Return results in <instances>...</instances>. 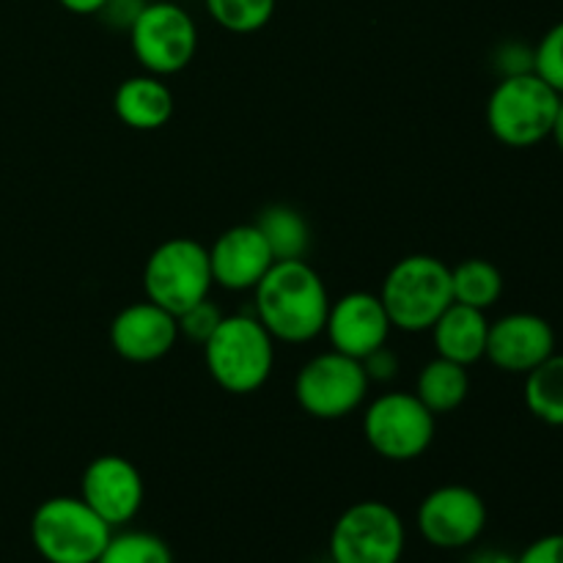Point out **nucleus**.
I'll list each match as a JSON object with an SVG mask.
<instances>
[{
  "label": "nucleus",
  "instance_id": "nucleus-1",
  "mask_svg": "<svg viewBox=\"0 0 563 563\" xmlns=\"http://www.w3.org/2000/svg\"><path fill=\"white\" fill-rule=\"evenodd\" d=\"M253 291H256L253 317L267 328L275 341L308 344L324 333L330 295L322 275L306 258L275 262Z\"/></svg>",
  "mask_w": 563,
  "mask_h": 563
},
{
  "label": "nucleus",
  "instance_id": "nucleus-21",
  "mask_svg": "<svg viewBox=\"0 0 563 563\" xmlns=\"http://www.w3.org/2000/svg\"><path fill=\"white\" fill-rule=\"evenodd\" d=\"M526 407L548 427H563V355H550L526 374Z\"/></svg>",
  "mask_w": 563,
  "mask_h": 563
},
{
  "label": "nucleus",
  "instance_id": "nucleus-19",
  "mask_svg": "<svg viewBox=\"0 0 563 563\" xmlns=\"http://www.w3.org/2000/svg\"><path fill=\"white\" fill-rule=\"evenodd\" d=\"M467 394H471V374H467V366H460V363L434 357L418 374L416 396L434 418L460 410Z\"/></svg>",
  "mask_w": 563,
  "mask_h": 563
},
{
  "label": "nucleus",
  "instance_id": "nucleus-33",
  "mask_svg": "<svg viewBox=\"0 0 563 563\" xmlns=\"http://www.w3.org/2000/svg\"><path fill=\"white\" fill-rule=\"evenodd\" d=\"M550 137H553L555 146H559L563 154V99H561V108H559V115H555V124H553V132H550Z\"/></svg>",
  "mask_w": 563,
  "mask_h": 563
},
{
  "label": "nucleus",
  "instance_id": "nucleus-22",
  "mask_svg": "<svg viewBox=\"0 0 563 563\" xmlns=\"http://www.w3.org/2000/svg\"><path fill=\"white\" fill-rule=\"evenodd\" d=\"M451 291L454 302L487 311L504 295V275L487 258H465L451 267Z\"/></svg>",
  "mask_w": 563,
  "mask_h": 563
},
{
  "label": "nucleus",
  "instance_id": "nucleus-3",
  "mask_svg": "<svg viewBox=\"0 0 563 563\" xmlns=\"http://www.w3.org/2000/svg\"><path fill=\"white\" fill-rule=\"evenodd\" d=\"M390 324L401 333H427L454 302L451 267L429 253H412L388 269L379 289Z\"/></svg>",
  "mask_w": 563,
  "mask_h": 563
},
{
  "label": "nucleus",
  "instance_id": "nucleus-9",
  "mask_svg": "<svg viewBox=\"0 0 563 563\" xmlns=\"http://www.w3.org/2000/svg\"><path fill=\"white\" fill-rule=\"evenodd\" d=\"M405 544V520L394 506L357 500L330 531V563H399Z\"/></svg>",
  "mask_w": 563,
  "mask_h": 563
},
{
  "label": "nucleus",
  "instance_id": "nucleus-15",
  "mask_svg": "<svg viewBox=\"0 0 563 563\" xmlns=\"http://www.w3.org/2000/svg\"><path fill=\"white\" fill-rule=\"evenodd\" d=\"M207 251L214 286L225 291L256 289L258 280L275 264L273 251H269L267 240L256 223L231 225Z\"/></svg>",
  "mask_w": 563,
  "mask_h": 563
},
{
  "label": "nucleus",
  "instance_id": "nucleus-11",
  "mask_svg": "<svg viewBox=\"0 0 563 563\" xmlns=\"http://www.w3.org/2000/svg\"><path fill=\"white\" fill-rule=\"evenodd\" d=\"M418 533L438 550H462L487 528V504L465 484H443L418 506Z\"/></svg>",
  "mask_w": 563,
  "mask_h": 563
},
{
  "label": "nucleus",
  "instance_id": "nucleus-8",
  "mask_svg": "<svg viewBox=\"0 0 563 563\" xmlns=\"http://www.w3.org/2000/svg\"><path fill=\"white\" fill-rule=\"evenodd\" d=\"M438 432V418L416 394L388 390L363 412V438L368 449L388 462H412L429 451Z\"/></svg>",
  "mask_w": 563,
  "mask_h": 563
},
{
  "label": "nucleus",
  "instance_id": "nucleus-28",
  "mask_svg": "<svg viewBox=\"0 0 563 563\" xmlns=\"http://www.w3.org/2000/svg\"><path fill=\"white\" fill-rule=\"evenodd\" d=\"M146 3L148 0H104V5L97 11V16L104 25L113 27V31L130 33V27L135 25V20L141 16Z\"/></svg>",
  "mask_w": 563,
  "mask_h": 563
},
{
  "label": "nucleus",
  "instance_id": "nucleus-6",
  "mask_svg": "<svg viewBox=\"0 0 563 563\" xmlns=\"http://www.w3.org/2000/svg\"><path fill=\"white\" fill-rule=\"evenodd\" d=\"M209 251L190 236H174L152 251L143 267L146 300L157 302L168 313L179 317L187 308L207 300L212 291Z\"/></svg>",
  "mask_w": 563,
  "mask_h": 563
},
{
  "label": "nucleus",
  "instance_id": "nucleus-20",
  "mask_svg": "<svg viewBox=\"0 0 563 563\" xmlns=\"http://www.w3.org/2000/svg\"><path fill=\"white\" fill-rule=\"evenodd\" d=\"M258 231L267 240L269 251H273L275 262H291V258H306L308 247H311V225L289 203H273V207L262 209L256 218Z\"/></svg>",
  "mask_w": 563,
  "mask_h": 563
},
{
  "label": "nucleus",
  "instance_id": "nucleus-23",
  "mask_svg": "<svg viewBox=\"0 0 563 563\" xmlns=\"http://www.w3.org/2000/svg\"><path fill=\"white\" fill-rule=\"evenodd\" d=\"M97 563H174L168 542L148 531L110 533Z\"/></svg>",
  "mask_w": 563,
  "mask_h": 563
},
{
  "label": "nucleus",
  "instance_id": "nucleus-25",
  "mask_svg": "<svg viewBox=\"0 0 563 563\" xmlns=\"http://www.w3.org/2000/svg\"><path fill=\"white\" fill-rule=\"evenodd\" d=\"M533 71L563 97V20L555 22L533 47Z\"/></svg>",
  "mask_w": 563,
  "mask_h": 563
},
{
  "label": "nucleus",
  "instance_id": "nucleus-29",
  "mask_svg": "<svg viewBox=\"0 0 563 563\" xmlns=\"http://www.w3.org/2000/svg\"><path fill=\"white\" fill-rule=\"evenodd\" d=\"M361 363L363 368H366L368 383H388V379H394L396 374H399V357H396V352L390 350L388 344L374 350L372 355L363 357Z\"/></svg>",
  "mask_w": 563,
  "mask_h": 563
},
{
  "label": "nucleus",
  "instance_id": "nucleus-16",
  "mask_svg": "<svg viewBox=\"0 0 563 563\" xmlns=\"http://www.w3.org/2000/svg\"><path fill=\"white\" fill-rule=\"evenodd\" d=\"M176 341H179L176 317L152 300L121 308L110 322V344L115 355L130 363L163 361L174 350Z\"/></svg>",
  "mask_w": 563,
  "mask_h": 563
},
{
  "label": "nucleus",
  "instance_id": "nucleus-27",
  "mask_svg": "<svg viewBox=\"0 0 563 563\" xmlns=\"http://www.w3.org/2000/svg\"><path fill=\"white\" fill-rule=\"evenodd\" d=\"M495 69L500 71V77L528 75L533 71V47H528L526 42H504L495 53Z\"/></svg>",
  "mask_w": 563,
  "mask_h": 563
},
{
  "label": "nucleus",
  "instance_id": "nucleus-13",
  "mask_svg": "<svg viewBox=\"0 0 563 563\" xmlns=\"http://www.w3.org/2000/svg\"><path fill=\"white\" fill-rule=\"evenodd\" d=\"M390 330H394V324H390L379 295L350 291V295H341L335 302L330 300L324 333H328L330 346L341 355L363 361L374 350L388 344Z\"/></svg>",
  "mask_w": 563,
  "mask_h": 563
},
{
  "label": "nucleus",
  "instance_id": "nucleus-32",
  "mask_svg": "<svg viewBox=\"0 0 563 563\" xmlns=\"http://www.w3.org/2000/svg\"><path fill=\"white\" fill-rule=\"evenodd\" d=\"M467 563H517V555L500 553V550H482V553L473 555Z\"/></svg>",
  "mask_w": 563,
  "mask_h": 563
},
{
  "label": "nucleus",
  "instance_id": "nucleus-7",
  "mask_svg": "<svg viewBox=\"0 0 563 563\" xmlns=\"http://www.w3.org/2000/svg\"><path fill=\"white\" fill-rule=\"evenodd\" d=\"M130 44L143 71L179 75L198 53V25L190 11L174 0H148L130 27Z\"/></svg>",
  "mask_w": 563,
  "mask_h": 563
},
{
  "label": "nucleus",
  "instance_id": "nucleus-10",
  "mask_svg": "<svg viewBox=\"0 0 563 563\" xmlns=\"http://www.w3.org/2000/svg\"><path fill=\"white\" fill-rule=\"evenodd\" d=\"M368 385L361 361L330 350L302 363L295 377V399L317 421H341L361 410Z\"/></svg>",
  "mask_w": 563,
  "mask_h": 563
},
{
  "label": "nucleus",
  "instance_id": "nucleus-30",
  "mask_svg": "<svg viewBox=\"0 0 563 563\" xmlns=\"http://www.w3.org/2000/svg\"><path fill=\"white\" fill-rule=\"evenodd\" d=\"M517 563H563V533H548L531 542L517 555Z\"/></svg>",
  "mask_w": 563,
  "mask_h": 563
},
{
  "label": "nucleus",
  "instance_id": "nucleus-12",
  "mask_svg": "<svg viewBox=\"0 0 563 563\" xmlns=\"http://www.w3.org/2000/svg\"><path fill=\"white\" fill-rule=\"evenodd\" d=\"M80 498L108 522L121 528L141 511L146 487L143 476L126 456L102 454L86 465L80 476Z\"/></svg>",
  "mask_w": 563,
  "mask_h": 563
},
{
  "label": "nucleus",
  "instance_id": "nucleus-24",
  "mask_svg": "<svg viewBox=\"0 0 563 563\" xmlns=\"http://www.w3.org/2000/svg\"><path fill=\"white\" fill-rule=\"evenodd\" d=\"M278 0H203L209 16L229 33H256L269 25Z\"/></svg>",
  "mask_w": 563,
  "mask_h": 563
},
{
  "label": "nucleus",
  "instance_id": "nucleus-17",
  "mask_svg": "<svg viewBox=\"0 0 563 563\" xmlns=\"http://www.w3.org/2000/svg\"><path fill=\"white\" fill-rule=\"evenodd\" d=\"M429 333H432L438 357L454 361L460 366H473V363L484 361V355H487V311L451 302Z\"/></svg>",
  "mask_w": 563,
  "mask_h": 563
},
{
  "label": "nucleus",
  "instance_id": "nucleus-2",
  "mask_svg": "<svg viewBox=\"0 0 563 563\" xmlns=\"http://www.w3.org/2000/svg\"><path fill=\"white\" fill-rule=\"evenodd\" d=\"M201 346L209 377L231 396L256 394L273 374L275 339L251 313L223 317Z\"/></svg>",
  "mask_w": 563,
  "mask_h": 563
},
{
  "label": "nucleus",
  "instance_id": "nucleus-5",
  "mask_svg": "<svg viewBox=\"0 0 563 563\" xmlns=\"http://www.w3.org/2000/svg\"><path fill=\"white\" fill-rule=\"evenodd\" d=\"M561 99V93L553 91L537 71L500 77L487 99L489 132L509 148L537 146L553 132Z\"/></svg>",
  "mask_w": 563,
  "mask_h": 563
},
{
  "label": "nucleus",
  "instance_id": "nucleus-26",
  "mask_svg": "<svg viewBox=\"0 0 563 563\" xmlns=\"http://www.w3.org/2000/svg\"><path fill=\"white\" fill-rule=\"evenodd\" d=\"M223 317L225 313L207 297V300H201L198 306L187 308L185 313L176 317V324H179V339H190L196 341V344H203V341L214 333V328H218Z\"/></svg>",
  "mask_w": 563,
  "mask_h": 563
},
{
  "label": "nucleus",
  "instance_id": "nucleus-31",
  "mask_svg": "<svg viewBox=\"0 0 563 563\" xmlns=\"http://www.w3.org/2000/svg\"><path fill=\"white\" fill-rule=\"evenodd\" d=\"M66 11L80 16H97V11L102 9L104 0H58Z\"/></svg>",
  "mask_w": 563,
  "mask_h": 563
},
{
  "label": "nucleus",
  "instance_id": "nucleus-4",
  "mask_svg": "<svg viewBox=\"0 0 563 563\" xmlns=\"http://www.w3.org/2000/svg\"><path fill=\"white\" fill-rule=\"evenodd\" d=\"M113 528L80 498L55 495L31 517V544L47 563H97Z\"/></svg>",
  "mask_w": 563,
  "mask_h": 563
},
{
  "label": "nucleus",
  "instance_id": "nucleus-14",
  "mask_svg": "<svg viewBox=\"0 0 563 563\" xmlns=\"http://www.w3.org/2000/svg\"><path fill=\"white\" fill-rule=\"evenodd\" d=\"M555 352V330L539 313H506L489 322L487 361L506 374H522L548 361Z\"/></svg>",
  "mask_w": 563,
  "mask_h": 563
},
{
  "label": "nucleus",
  "instance_id": "nucleus-18",
  "mask_svg": "<svg viewBox=\"0 0 563 563\" xmlns=\"http://www.w3.org/2000/svg\"><path fill=\"white\" fill-rule=\"evenodd\" d=\"M113 110L121 124H126L130 130H159L174 115V91L163 77L143 71V75L126 77L119 82L113 93Z\"/></svg>",
  "mask_w": 563,
  "mask_h": 563
}]
</instances>
